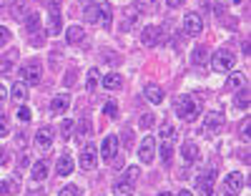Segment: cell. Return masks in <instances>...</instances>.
<instances>
[{
  "instance_id": "3",
  "label": "cell",
  "mask_w": 251,
  "mask_h": 196,
  "mask_svg": "<svg viewBox=\"0 0 251 196\" xmlns=\"http://www.w3.org/2000/svg\"><path fill=\"white\" fill-rule=\"evenodd\" d=\"M234 65H236V56L231 51H226V48H221L211 56V68L214 71H231Z\"/></svg>"
},
{
  "instance_id": "31",
  "label": "cell",
  "mask_w": 251,
  "mask_h": 196,
  "mask_svg": "<svg viewBox=\"0 0 251 196\" xmlns=\"http://www.w3.org/2000/svg\"><path fill=\"white\" fill-rule=\"evenodd\" d=\"M226 85H228V88H241V85H244V76L241 73H231V76H228V81H226Z\"/></svg>"
},
{
  "instance_id": "21",
  "label": "cell",
  "mask_w": 251,
  "mask_h": 196,
  "mask_svg": "<svg viewBox=\"0 0 251 196\" xmlns=\"http://www.w3.org/2000/svg\"><path fill=\"white\" fill-rule=\"evenodd\" d=\"M113 8H111V3H100V26L103 28H111V23H113Z\"/></svg>"
},
{
  "instance_id": "12",
  "label": "cell",
  "mask_w": 251,
  "mask_h": 196,
  "mask_svg": "<svg viewBox=\"0 0 251 196\" xmlns=\"http://www.w3.org/2000/svg\"><path fill=\"white\" fill-rule=\"evenodd\" d=\"M80 168L83 171H93L96 168V148L93 146H86V148H83V154H80Z\"/></svg>"
},
{
  "instance_id": "29",
  "label": "cell",
  "mask_w": 251,
  "mask_h": 196,
  "mask_svg": "<svg viewBox=\"0 0 251 196\" xmlns=\"http://www.w3.org/2000/svg\"><path fill=\"white\" fill-rule=\"evenodd\" d=\"M10 93H13V98H15V101H25V93H28V88H25V83H15Z\"/></svg>"
},
{
  "instance_id": "19",
  "label": "cell",
  "mask_w": 251,
  "mask_h": 196,
  "mask_svg": "<svg viewBox=\"0 0 251 196\" xmlns=\"http://www.w3.org/2000/svg\"><path fill=\"white\" fill-rule=\"evenodd\" d=\"M73 159L71 156H60L58 159V166H55V173H58V176H68V173L73 171Z\"/></svg>"
},
{
  "instance_id": "7",
  "label": "cell",
  "mask_w": 251,
  "mask_h": 196,
  "mask_svg": "<svg viewBox=\"0 0 251 196\" xmlns=\"http://www.w3.org/2000/svg\"><path fill=\"white\" fill-rule=\"evenodd\" d=\"M183 28H186L188 35H199V33L203 30V20H201V15H199V13H188V15L183 18Z\"/></svg>"
},
{
  "instance_id": "40",
  "label": "cell",
  "mask_w": 251,
  "mask_h": 196,
  "mask_svg": "<svg viewBox=\"0 0 251 196\" xmlns=\"http://www.w3.org/2000/svg\"><path fill=\"white\" fill-rule=\"evenodd\" d=\"M151 123H153V116H151V113H146V116L141 118V126H143V128H149Z\"/></svg>"
},
{
  "instance_id": "1",
  "label": "cell",
  "mask_w": 251,
  "mask_h": 196,
  "mask_svg": "<svg viewBox=\"0 0 251 196\" xmlns=\"http://www.w3.org/2000/svg\"><path fill=\"white\" fill-rule=\"evenodd\" d=\"M141 176V171L136 166H128L126 168V176H121L116 184H113V194L116 196H133L136 191V179Z\"/></svg>"
},
{
  "instance_id": "17",
  "label": "cell",
  "mask_w": 251,
  "mask_h": 196,
  "mask_svg": "<svg viewBox=\"0 0 251 196\" xmlns=\"http://www.w3.org/2000/svg\"><path fill=\"white\" fill-rule=\"evenodd\" d=\"M143 93H146V101H151V103H161L163 101V88L156 85V83H149Z\"/></svg>"
},
{
  "instance_id": "18",
  "label": "cell",
  "mask_w": 251,
  "mask_h": 196,
  "mask_svg": "<svg viewBox=\"0 0 251 196\" xmlns=\"http://www.w3.org/2000/svg\"><path fill=\"white\" fill-rule=\"evenodd\" d=\"M83 38H86V33H83V28H80V26H71V28H68V33H66V40L71 43V46H80Z\"/></svg>"
},
{
  "instance_id": "50",
  "label": "cell",
  "mask_w": 251,
  "mask_h": 196,
  "mask_svg": "<svg viewBox=\"0 0 251 196\" xmlns=\"http://www.w3.org/2000/svg\"><path fill=\"white\" fill-rule=\"evenodd\" d=\"M234 3H241V0H234Z\"/></svg>"
},
{
  "instance_id": "45",
  "label": "cell",
  "mask_w": 251,
  "mask_h": 196,
  "mask_svg": "<svg viewBox=\"0 0 251 196\" xmlns=\"http://www.w3.org/2000/svg\"><path fill=\"white\" fill-rule=\"evenodd\" d=\"M5 98V88H3V85H0V101H3Z\"/></svg>"
},
{
  "instance_id": "43",
  "label": "cell",
  "mask_w": 251,
  "mask_h": 196,
  "mask_svg": "<svg viewBox=\"0 0 251 196\" xmlns=\"http://www.w3.org/2000/svg\"><path fill=\"white\" fill-rule=\"evenodd\" d=\"M166 3H169V5H171V8H178V5H181V3H183V0H166Z\"/></svg>"
},
{
  "instance_id": "38",
  "label": "cell",
  "mask_w": 251,
  "mask_h": 196,
  "mask_svg": "<svg viewBox=\"0 0 251 196\" xmlns=\"http://www.w3.org/2000/svg\"><path fill=\"white\" fill-rule=\"evenodd\" d=\"M18 118H20V121H30V108H28V106H23V108L18 111Z\"/></svg>"
},
{
  "instance_id": "37",
  "label": "cell",
  "mask_w": 251,
  "mask_h": 196,
  "mask_svg": "<svg viewBox=\"0 0 251 196\" xmlns=\"http://www.w3.org/2000/svg\"><path fill=\"white\" fill-rule=\"evenodd\" d=\"M103 113H106V116H116V113H118L116 103H106V106H103Z\"/></svg>"
},
{
  "instance_id": "10",
  "label": "cell",
  "mask_w": 251,
  "mask_h": 196,
  "mask_svg": "<svg viewBox=\"0 0 251 196\" xmlns=\"http://www.w3.org/2000/svg\"><path fill=\"white\" fill-rule=\"evenodd\" d=\"M116 154H118V136H108L106 141H103V146H100V156L113 161Z\"/></svg>"
},
{
  "instance_id": "15",
  "label": "cell",
  "mask_w": 251,
  "mask_h": 196,
  "mask_svg": "<svg viewBox=\"0 0 251 196\" xmlns=\"http://www.w3.org/2000/svg\"><path fill=\"white\" fill-rule=\"evenodd\" d=\"M35 141H38V146L43 148V151H48V148L53 146V131H50L48 126H43V128L35 134Z\"/></svg>"
},
{
  "instance_id": "44",
  "label": "cell",
  "mask_w": 251,
  "mask_h": 196,
  "mask_svg": "<svg viewBox=\"0 0 251 196\" xmlns=\"http://www.w3.org/2000/svg\"><path fill=\"white\" fill-rule=\"evenodd\" d=\"M71 83H73V71L66 73V85H71Z\"/></svg>"
},
{
  "instance_id": "16",
  "label": "cell",
  "mask_w": 251,
  "mask_h": 196,
  "mask_svg": "<svg viewBox=\"0 0 251 196\" xmlns=\"http://www.w3.org/2000/svg\"><path fill=\"white\" fill-rule=\"evenodd\" d=\"M181 156H183L186 164H194V161L199 159V148H196V143H194V141H183V146H181Z\"/></svg>"
},
{
  "instance_id": "42",
  "label": "cell",
  "mask_w": 251,
  "mask_h": 196,
  "mask_svg": "<svg viewBox=\"0 0 251 196\" xmlns=\"http://www.w3.org/2000/svg\"><path fill=\"white\" fill-rule=\"evenodd\" d=\"M5 164H8V151L0 148V166H5Z\"/></svg>"
},
{
  "instance_id": "4",
  "label": "cell",
  "mask_w": 251,
  "mask_h": 196,
  "mask_svg": "<svg viewBox=\"0 0 251 196\" xmlns=\"http://www.w3.org/2000/svg\"><path fill=\"white\" fill-rule=\"evenodd\" d=\"M18 76L25 81V85H38V81H40V63H35V60L25 63Z\"/></svg>"
},
{
  "instance_id": "27",
  "label": "cell",
  "mask_w": 251,
  "mask_h": 196,
  "mask_svg": "<svg viewBox=\"0 0 251 196\" xmlns=\"http://www.w3.org/2000/svg\"><path fill=\"white\" fill-rule=\"evenodd\" d=\"M15 58H18V53H15V51H10L3 60H0V73H8V71L13 68V60H15Z\"/></svg>"
},
{
  "instance_id": "5",
  "label": "cell",
  "mask_w": 251,
  "mask_h": 196,
  "mask_svg": "<svg viewBox=\"0 0 251 196\" xmlns=\"http://www.w3.org/2000/svg\"><path fill=\"white\" fill-rule=\"evenodd\" d=\"M138 159H141L143 164H151V161L156 159V139H153V136H146V139L141 141V146H138Z\"/></svg>"
},
{
  "instance_id": "2",
  "label": "cell",
  "mask_w": 251,
  "mask_h": 196,
  "mask_svg": "<svg viewBox=\"0 0 251 196\" xmlns=\"http://www.w3.org/2000/svg\"><path fill=\"white\" fill-rule=\"evenodd\" d=\"M176 113L183 121H196L201 116V103L196 98H191V96H181L176 101Z\"/></svg>"
},
{
  "instance_id": "33",
  "label": "cell",
  "mask_w": 251,
  "mask_h": 196,
  "mask_svg": "<svg viewBox=\"0 0 251 196\" xmlns=\"http://www.w3.org/2000/svg\"><path fill=\"white\" fill-rule=\"evenodd\" d=\"M5 191H8V194H18V191H20V181H18V176L8 181V186H5Z\"/></svg>"
},
{
  "instance_id": "34",
  "label": "cell",
  "mask_w": 251,
  "mask_h": 196,
  "mask_svg": "<svg viewBox=\"0 0 251 196\" xmlns=\"http://www.w3.org/2000/svg\"><path fill=\"white\" fill-rule=\"evenodd\" d=\"M58 196H80V189H75V186H66V189H60Z\"/></svg>"
},
{
  "instance_id": "36",
  "label": "cell",
  "mask_w": 251,
  "mask_h": 196,
  "mask_svg": "<svg viewBox=\"0 0 251 196\" xmlns=\"http://www.w3.org/2000/svg\"><path fill=\"white\" fill-rule=\"evenodd\" d=\"M236 103H239V108H249V91H241Z\"/></svg>"
},
{
  "instance_id": "32",
  "label": "cell",
  "mask_w": 251,
  "mask_h": 196,
  "mask_svg": "<svg viewBox=\"0 0 251 196\" xmlns=\"http://www.w3.org/2000/svg\"><path fill=\"white\" fill-rule=\"evenodd\" d=\"M203 56H206V48H203V46H199V48L194 51V58H191V60H194V65H201V63L206 60Z\"/></svg>"
},
{
  "instance_id": "6",
  "label": "cell",
  "mask_w": 251,
  "mask_h": 196,
  "mask_svg": "<svg viewBox=\"0 0 251 196\" xmlns=\"http://www.w3.org/2000/svg\"><path fill=\"white\" fill-rule=\"evenodd\" d=\"M241 186H244V176H241V173H228V176L224 179V191H226V196H236V194L241 191Z\"/></svg>"
},
{
  "instance_id": "11",
  "label": "cell",
  "mask_w": 251,
  "mask_h": 196,
  "mask_svg": "<svg viewBox=\"0 0 251 196\" xmlns=\"http://www.w3.org/2000/svg\"><path fill=\"white\" fill-rule=\"evenodd\" d=\"M68 106H71V96H68V93H60V96H55V98L50 101V113L60 116V113L68 111Z\"/></svg>"
},
{
  "instance_id": "46",
  "label": "cell",
  "mask_w": 251,
  "mask_h": 196,
  "mask_svg": "<svg viewBox=\"0 0 251 196\" xmlns=\"http://www.w3.org/2000/svg\"><path fill=\"white\" fill-rule=\"evenodd\" d=\"M178 196H194L191 191H178Z\"/></svg>"
},
{
  "instance_id": "41",
  "label": "cell",
  "mask_w": 251,
  "mask_h": 196,
  "mask_svg": "<svg viewBox=\"0 0 251 196\" xmlns=\"http://www.w3.org/2000/svg\"><path fill=\"white\" fill-rule=\"evenodd\" d=\"M241 139L249 141V121H244V126H241Z\"/></svg>"
},
{
  "instance_id": "9",
  "label": "cell",
  "mask_w": 251,
  "mask_h": 196,
  "mask_svg": "<svg viewBox=\"0 0 251 196\" xmlns=\"http://www.w3.org/2000/svg\"><path fill=\"white\" fill-rule=\"evenodd\" d=\"M214 184H216V171H208L203 176H199V189L203 196H214Z\"/></svg>"
},
{
  "instance_id": "39",
  "label": "cell",
  "mask_w": 251,
  "mask_h": 196,
  "mask_svg": "<svg viewBox=\"0 0 251 196\" xmlns=\"http://www.w3.org/2000/svg\"><path fill=\"white\" fill-rule=\"evenodd\" d=\"M5 134H8V121H5V116H0V139Z\"/></svg>"
},
{
  "instance_id": "28",
  "label": "cell",
  "mask_w": 251,
  "mask_h": 196,
  "mask_svg": "<svg viewBox=\"0 0 251 196\" xmlns=\"http://www.w3.org/2000/svg\"><path fill=\"white\" fill-rule=\"evenodd\" d=\"M158 136H161L163 141H171V139H176V128H174L171 123H163L161 131H158Z\"/></svg>"
},
{
  "instance_id": "30",
  "label": "cell",
  "mask_w": 251,
  "mask_h": 196,
  "mask_svg": "<svg viewBox=\"0 0 251 196\" xmlns=\"http://www.w3.org/2000/svg\"><path fill=\"white\" fill-rule=\"evenodd\" d=\"M73 128H75V121H73V118H66V121H63V126H60V136H63V139H71Z\"/></svg>"
},
{
  "instance_id": "24",
  "label": "cell",
  "mask_w": 251,
  "mask_h": 196,
  "mask_svg": "<svg viewBox=\"0 0 251 196\" xmlns=\"http://www.w3.org/2000/svg\"><path fill=\"white\" fill-rule=\"evenodd\" d=\"M86 20H88V23H98V26H100V5L91 3V5L86 8Z\"/></svg>"
},
{
  "instance_id": "8",
  "label": "cell",
  "mask_w": 251,
  "mask_h": 196,
  "mask_svg": "<svg viewBox=\"0 0 251 196\" xmlns=\"http://www.w3.org/2000/svg\"><path fill=\"white\" fill-rule=\"evenodd\" d=\"M63 30V18L58 13V5H50V15H48V35L55 38Z\"/></svg>"
},
{
  "instance_id": "47",
  "label": "cell",
  "mask_w": 251,
  "mask_h": 196,
  "mask_svg": "<svg viewBox=\"0 0 251 196\" xmlns=\"http://www.w3.org/2000/svg\"><path fill=\"white\" fill-rule=\"evenodd\" d=\"M158 196H171V194H169V191H161V194H158Z\"/></svg>"
},
{
  "instance_id": "35",
  "label": "cell",
  "mask_w": 251,
  "mask_h": 196,
  "mask_svg": "<svg viewBox=\"0 0 251 196\" xmlns=\"http://www.w3.org/2000/svg\"><path fill=\"white\" fill-rule=\"evenodd\" d=\"M8 40H10V30L0 26V48H3V46H8Z\"/></svg>"
},
{
  "instance_id": "48",
  "label": "cell",
  "mask_w": 251,
  "mask_h": 196,
  "mask_svg": "<svg viewBox=\"0 0 251 196\" xmlns=\"http://www.w3.org/2000/svg\"><path fill=\"white\" fill-rule=\"evenodd\" d=\"M3 191H5V186H3V184H0V194H3Z\"/></svg>"
},
{
  "instance_id": "22",
  "label": "cell",
  "mask_w": 251,
  "mask_h": 196,
  "mask_svg": "<svg viewBox=\"0 0 251 196\" xmlns=\"http://www.w3.org/2000/svg\"><path fill=\"white\" fill-rule=\"evenodd\" d=\"M100 83H103V88H106V91H116V88H121V76L118 73H108Z\"/></svg>"
},
{
  "instance_id": "25",
  "label": "cell",
  "mask_w": 251,
  "mask_h": 196,
  "mask_svg": "<svg viewBox=\"0 0 251 196\" xmlns=\"http://www.w3.org/2000/svg\"><path fill=\"white\" fill-rule=\"evenodd\" d=\"M158 154H161V161H163V164H171V156H174V146H171V141H163L161 148H158Z\"/></svg>"
},
{
  "instance_id": "20",
  "label": "cell",
  "mask_w": 251,
  "mask_h": 196,
  "mask_svg": "<svg viewBox=\"0 0 251 196\" xmlns=\"http://www.w3.org/2000/svg\"><path fill=\"white\" fill-rule=\"evenodd\" d=\"M30 176H33V181H43L48 176V164L46 161H35L33 168H30Z\"/></svg>"
},
{
  "instance_id": "13",
  "label": "cell",
  "mask_w": 251,
  "mask_h": 196,
  "mask_svg": "<svg viewBox=\"0 0 251 196\" xmlns=\"http://www.w3.org/2000/svg\"><path fill=\"white\" fill-rule=\"evenodd\" d=\"M141 40H143V46H158V43H161V30H158L156 26L143 28V33H141Z\"/></svg>"
},
{
  "instance_id": "23",
  "label": "cell",
  "mask_w": 251,
  "mask_h": 196,
  "mask_svg": "<svg viewBox=\"0 0 251 196\" xmlns=\"http://www.w3.org/2000/svg\"><path fill=\"white\" fill-rule=\"evenodd\" d=\"M221 126H224V116L221 113H211L206 118V131H221Z\"/></svg>"
},
{
  "instance_id": "26",
  "label": "cell",
  "mask_w": 251,
  "mask_h": 196,
  "mask_svg": "<svg viewBox=\"0 0 251 196\" xmlns=\"http://www.w3.org/2000/svg\"><path fill=\"white\" fill-rule=\"evenodd\" d=\"M98 78H100L98 68H91V71H88V81H86V91H88V93H93V91H96V85H98Z\"/></svg>"
},
{
  "instance_id": "49",
  "label": "cell",
  "mask_w": 251,
  "mask_h": 196,
  "mask_svg": "<svg viewBox=\"0 0 251 196\" xmlns=\"http://www.w3.org/2000/svg\"><path fill=\"white\" fill-rule=\"evenodd\" d=\"M0 3H3V5H5V3H10V0H0Z\"/></svg>"
},
{
  "instance_id": "14",
  "label": "cell",
  "mask_w": 251,
  "mask_h": 196,
  "mask_svg": "<svg viewBox=\"0 0 251 196\" xmlns=\"http://www.w3.org/2000/svg\"><path fill=\"white\" fill-rule=\"evenodd\" d=\"M25 28H28V33H30V35H35L33 40H35V43H40V35H38V33H40V15H38V13L25 15Z\"/></svg>"
}]
</instances>
